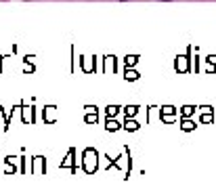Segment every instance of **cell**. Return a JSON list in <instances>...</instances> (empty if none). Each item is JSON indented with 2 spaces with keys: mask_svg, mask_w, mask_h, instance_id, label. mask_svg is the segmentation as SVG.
Masks as SVG:
<instances>
[{
  "mask_svg": "<svg viewBox=\"0 0 216 189\" xmlns=\"http://www.w3.org/2000/svg\"><path fill=\"white\" fill-rule=\"evenodd\" d=\"M122 2H124V0H122Z\"/></svg>",
  "mask_w": 216,
  "mask_h": 189,
  "instance_id": "obj_1",
  "label": "cell"
}]
</instances>
